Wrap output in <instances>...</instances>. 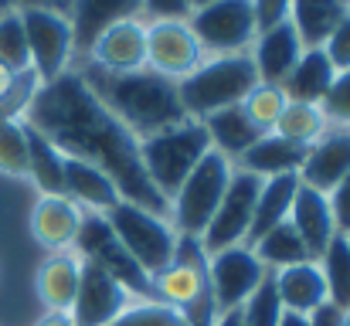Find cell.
<instances>
[{
  "instance_id": "52a82bcc",
  "label": "cell",
  "mask_w": 350,
  "mask_h": 326,
  "mask_svg": "<svg viewBox=\"0 0 350 326\" xmlns=\"http://www.w3.org/2000/svg\"><path fill=\"white\" fill-rule=\"evenodd\" d=\"M232 174H234V163L228 157H221L218 150H211L191 170V177L180 184V191L170 198V224L177 228V234L201 241L204 228L211 224V217H215L225 191H228Z\"/></svg>"
},
{
  "instance_id": "9f6ffc18",
  "label": "cell",
  "mask_w": 350,
  "mask_h": 326,
  "mask_svg": "<svg viewBox=\"0 0 350 326\" xmlns=\"http://www.w3.org/2000/svg\"><path fill=\"white\" fill-rule=\"evenodd\" d=\"M0 10H7V7H0Z\"/></svg>"
},
{
  "instance_id": "4316f807",
  "label": "cell",
  "mask_w": 350,
  "mask_h": 326,
  "mask_svg": "<svg viewBox=\"0 0 350 326\" xmlns=\"http://www.w3.org/2000/svg\"><path fill=\"white\" fill-rule=\"evenodd\" d=\"M344 14H347L344 0H293L289 24L299 34L303 48H323V41L334 34Z\"/></svg>"
},
{
  "instance_id": "83f0119b",
  "label": "cell",
  "mask_w": 350,
  "mask_h": 326,
  "mask_svg": "<svg viewBox=\"0 0 350 326\" xmlns=\"http://www.w3.org/2000/svg\"><path fill=\"white\" fill-rule=\"evenodd\" d=\"M204 129H208V139H211V150H218L221 157H228L232 163L241 160V153L262 136L252 119L241 112V106H232V109H221L215 116L204 119Z\"/></svg>"
},
{
  "instance_id": "7a4b0ae2",
  "label": "cell",
  "mask_w": 350,
  "mask_h": 326,
  "mask_svg": "<svg viewBox=\"0 0 350 326\" xmlns=\"http://www.w3.org/2000/svg\"><path fill=\"white\" fill-rule=\"evenodd\" d=\"M75 72L85 79L92 96L109 109L136 139H146V136L187 119V112L180 106L177 82H170V79H163L150 68L116 75V72H99L92 65H82Z\"/></svg>"
},
{
  "instance_id": "ac0fdd59",
  "label": "cell",
  "mask_w": 350,
  "mask_h": 326,
  "mask_svg": "<svg viewBox=\"0 0 350 326\" xmlns=\"http://www.w3.org/2000/svg\"><path fill=\"white\" fill-rule=\"evenodd\" d=\"M85 211L65 198V194H41L31 208V234L41 248L51 252H68L75 248V238L82 231Z\"/></svg>"
},
{
  "instance_id": "f1b7e54d",
  "label": "cell",
  "mask_w": 350,
  "mask_h": 326,
  "mask_svg": "<svg viewBox=\"0 0 350 326\" xmlns=\"http://www.w3.org/2000/svg\"><path fill=\"white\" fill-rule=\"evenodd\" d=\"M27 180L41 194H65V153L34 126H27Z\"/></svg>"
},
{
  "instance_id": "1f68e13d",
  "label": "cell",
  "mask_w": 350,
  "mask_h": 326,
  "mask_svg": "<svg viewBox=\"0 0 350 326\" xmlns=\"http://www.w3.org/2000/svg\"><path fill=\"white\" fill-rule=\"evenodd\" d=\"M317 262H320V272H323V282H327V299L347 313L350 310V241L344 234H337Z\"/></svg>"
},
{
  "instance_id": "8fae6325",
  "label": "cell",
  "mask_w": 350,
  "mask_h": 326,
  "mask_svg": "<svg viewBox=\"0 0 350 326\" xmlns=\"http://www.w3.org/2000/svg\"><path fill=\"white\" fill-rule=\"evenodd\" d=\"M269 275V269L258 262V255L248 245H232L208 255V289L215 299L218 316L241 310V303L258 289V282Z\"/></svg>"
},
{
  "instance_id": "44dd1931",
  "label": "cell",
  "mask_w": 350,
  "mask_h": 326,
  "mask_svg": "<svg viewBox=\"0 0 350 326\" xmlns=\"http://www.w3.org/2000/svg\"><path fill=\"white\" fill-rule=\"evenodd\" d=\"M289 224L296 228V234L306 245V252H310L313 262L337 238V224H334V215H330L327 194H320L313 187H303V184L296 191V201H293V211H289Z\"/></svg>"
},
{
  "instance_id": "d4e9b609",
  "label": "cell",
  "mask_w": 350,
  "mask_h": 326,
  "mask_svg": "<svg viewBox=\"0 0 350 326\" xmlns=\"http://www.w3.org/2000/svg\"><path fill=\"white\" fill-rule=\"evenodd\" d=\"M334 79H337V68L327 58V51L323 48H306L279 89H282V96L289 103H313V106H320L327 99Z\"/></svg>"
},
{
  "instance_id": "f907efd6",
  "label": "cell",
  "mask_w": 350,
  "mask_h": 326,
  "mask_svg": "<svg viewBox=\"0 0 350 326\" xmlns=\"http://www.w3.org/2000/svg\"><path fill=\"white\" fill-rule=\"evenodd\" d=\"M187 3H191V14H194V10H201V7H208V3H215V0H187Z\"/></svg>"
},
{
  "instance_id": "11a10c76",
  "label": "cell",
  "mask_w": 350,
  "mask_h": 326,
  "mask_svg": "<svg viewBox=\"0 0 350 326\" xmlns=\"http://www.w3.org/2000/svg\"><path fill=\"white\" fill-rule=\"evenodd\" d=\"M344 238H347V241H350V234H344Z\"/></svg>"
},
{
  "instance_id": "30bf717a",
  "label": "cell",
  "mask_w": 350,
  "mask_h": 326,
  "mask_svg": "<svg viewBox=\"0 0 350 326\" xmlns=\"http://www.w3.org/2000/svg\"><path fill=\"white\" fill-rule=\"evenodd\" d=\"M75 252L85 262H96L99 269H106L133 299H153V279L126 255V248L119 245V238L103 215H85L82 231L75 238Z\"/></svg>"
},
{
  "instance_id": "60d3db41",
  "label": "cell",
  "mask_w": 350,
  "mask_h": 326,
  "mask_svg": "<svg viewBox=\"0 0 350 326\" xmlns=\"http://www.w3.org/2000/svg\"><path fill=\"white\" fill-rule=\"evenodd\" d=\"M143 21H187L191 3L187 0H143Z\"/></svg>"
},
{
  "instance_id": "f546056e",
  "label": "cell",
  "mask_w": 350,
  "mask_h": 326,
  "mask_svg": "<svg viewBox=\"0 0 350 326\" xmlns=\"http://www.w3.org/2000/svg\"><path fill=\"white\" fill-rule=\"evenodd\" d=\"M248 248L258 255V262H262L269 272H279V269L310 262V252H306V245L299 241V234H296V228H293L289 221L275 224L272 231H265V234H262L255 245H248Z\"/></svg>"
},
{
  "instance_id": "c3c4849f",
  "label": "cell",
  "mask_w": 350,
  "mask_h": 326,
  "mask_svg": "<svg viewBox=\"0 0 350 326\" xmlns=\"http://www.w3.org/2000/svg\"><path fill=\"white\" fill-rule=\"evenodd\" d=\"M215 326H241V316H238V310H234V313H221Z\"/></svg>"
},
{
  "instance_id": "277c9868",
  "label": "cell",
  "mask_w": 350,
  "mask_h": 326,
  "mask_svg": "<svg viewBox=\"0 0 350 326\" xmlns=\"http://www.w3.org/2000/svg\"><path fill=\"white\" fill-rule=\"evenodd\" d=\"M211 153V139H208V129L204 122L198 119H184V122H174L146 139H139V160H143V170L146 177L153 180V187L170 201L180 184L191 177V170Z\"/></svg>"
},
{
  "instance_id": "8d00e7d4",
  "label": "cell",
  "mask_w": 350,
  "mask_h": 326,
  "mask_svg": "<svg viewBox=\"0 0 350 326\" xmlns=\"http://www.w3.org/2000/svg\"><path fill=\"white\" fill-rule=\"evenodd\" d=\"M282 303H279V293H275V282H272V272L258 282V289L241 303L238 316H241V326H279L282 320Z\"/></svg>"
},
{
  "instance_id": "484cf974",
  "label": "cell",
  "mask_w": 350,
  "mask_h": 326,
  "mask_svg": "<svg viewBox=\"0 0 350 326\" xmlns=\"http://www.w3.org/2000/svg\"><path fill=\"white\" fill-rule=\"evenodd\" d=\"M296 191H299V177L296 174H282V177L262 180V191H258V201H255V215H252V228H248L245 245H255L265 231H272L275 224L289 221Z\"/></svg>"
},
{
  "instance_id": "5b68a950",
  "label": "cell",
  "mask_w": 350,
  "mask_h": 326,
  "mask_svg": "<svg viewBox=\"0 0 350 326\" xmlns=\"http://www.w3.org/2000/svg\"><path fill=\"white\" fill-rule=\"evenodd\" d=\"M153 299L177 306L191 320V326L218 323V310L208 289V252L201 248L198 238L180 234L174 262L153 275Z\"/></svg>"
},
{
  "instance_id": "d590c367",
  "label": "cell",
  "mask_w": 350,
  "mask_h": 326,
  "mask_svg": "<svg viewBox=\"0 0 350 326\" xmlns=\"http://www.w3.org/2000/svg\"><path fill=\"white\" fill-rule=\"evenodd\" d=\"M113 326H191V320L177 306H167L160 299H133Z\"/></svg>"
},
{
  "instance_id": "e0dca14e",
  "label": "cell",
  "mask_w": 350,
  "mask_h": 326,
  "mask_svg": "<svg viewBox=\"0 0 350 326\" xmlns=\"http://www.w3.org/2000/svg\"><path fill=\"white\" fill-rule=\"evenodd\" d=\"M350 174V129L330 126L313 146H306V160L299 167V184L320 194H330Z\"/></svg>"
},
{
  "instance_id": "836d02e7",
  "label": "cell",
  "mask_w": 350,
  "mask_h": 326,
  "mask_svg": "<svg viewBox=\"0 0 350 326\" xmlns=\"http://www.w3.org/2000/svg\"><path fill=\"white\" fill-rule=\"evenodd\" d=\"M286 103H289V99L282 96L279 85L258 82V85L241 99V112L252 119V126H255L258 133H272L275 122H279V116H282V109H286Z\"/></svg>"
},
{
  "instance_id": "ab89813d",
  "label": "cell",
  "mask_w": 350,
  "mask_h": 326,
  "mask_svg": "<svg viewBox=\"0 0 350 326\" xmlns=\"http://www.w3.org/2000/svg\"><path fill=\"white\" fill-rule=\"evenodd\" d=\"M323 51H327V58L334 62L337 72H350V10L344 14V21L334 27V34L323 41Z\"/></svg>"
},
{
  "instance_id": "d6a6232c",
  "label": "cell",
  "mask_w": 350,
  "mask_h": 326,
  "mask_svg": "<svg viewBox=\"0 0 350 326\" xmlns=\"http://www.w3.org/2000/svg\"><path fill=\"white\" fill-rule=\"evenodd\" d=\"M0 68L10 75H27L31 72V51H27V34L21 24V10L7 7L0 10Z\"/></svg>"
},
{
  "instance_id": "cb8c5ba5",
  "label": "cell",
  "mask_w": 350,
  "mask_h": 326,
  "mask_svg": "<svg viewBox=\"0 0 350 326\" xmlns=\"http://www.w3.org/2000/svg\"><path fill=\"white\" fill-rule=\"evenodd\" d=\"M272 282H275V293H279V303L286 313L310 316L320 303H327V282H323L320 262H313V258L272 272Z\"/></svg>"
},
{
  "instance_id": "bcb514c9",
  "label": "cell",
  "mask_w": 350,
  "mask_h": 326,
  "mask_svg": "<svg viewBox=\"0 0 350 326\" xmlns=\"http://www.w3.org/2000/svg\"><path fill=\"white\" fill-rule=\"evenodd\" d=\"M0 7H17L21 10V7H62V3L58 0H0Z\"/></svg>"
},
{
  "instance_id": "9c48e42d",
  "label": "cell",
  "mask_w": 350,
  "mask_h": 326,
  "mask_svg": "<svg viewBox=\"0 0 350 326\" xmlns=\"http://www.w3.org/2000/svg\"><path fill=\"white\" fill-rule=\"evenodd\" d=\"M204 58H225V55H248V48L258 38L252 0H215L187 17Z\"/></svg>"
},
{
  "instance_id": "ffe728a7",
  "label": "cell",
  "mask_w": 350,
  "mask_h": 326,
  "mask_svg": "<svg viewBox=\"0 0 350 326\" xmlns=\"http://www.w3.org/2000/svg\"><path fill=\"white\" fill-rule=\"evenodd\" d=\"M79 282H82V255H79L75 248H68V252H51V255L38 265V275H34L38 299L44 303L48 313H72Z\"/></svg>"
},
{
  "instance_id": "d6986e66",
  "label": "cell",
  "mask_w": 350,
  "mask_h": 326,
  "mask_svg": "<svg viewBox=\"0 0 350 326\" xmlns=\"http://www.w3.org/2000/svg\"><path fill=\"white\" fill-rule=\"evenodd\" d=\"M303 51H306V48H303L299 34L293 31L289 21H282V24L269 27V31H258L255 44L248 48V58H252V65H255L258 82H265V85H282Z\"/></svg>"
},
{
  "instance_id": "681fc988",
  "label": "cell",
  "mask_w": 350,
  "mask_h": 326,
  "mask_svg": "<svg viewBox=\"0 0 350 326\" xmlns=\"http://www.w3.org/2000/svg\"><path fill=\"white\" fill-rule=\"evenodd\" d=\"M10 82H14V75H10L7 68H0V96H3V92L10 89Z\"/></svg>"
},
{
  "instance_id": "f6af8a7d",
  "label": "cell",
  "mask_w": 350,
  "mask_h": 326,
  "mask_svg": "<svg viewBox=\"0 0 350 326\" xmlns=\"http://www.w3.org/2000/svg\"><path fill=\"white\" fill-rule=\"evenodd\" d=\"M34 326H75V320H72L68 313H48V310H44V316Z\"/></svg>"
},
{
  "instance_id": "f35d334b",
  "label": "cell",
  "mask_w": 350,
  "mask_h": 326,
  "mask_svg": "<svg viewBox=\"0 0 350 326\" xmlns=\"http://www.w3.org/2000/svg\"><path fill=\"white\" fill-rule=\"evenodd\" d=\"M320 106L327 112L330 126H347L350 129V72H337V79H334V85H330V92Z\"/></svg>"
},
{
  "instance_id": "7c38bea8",
  "label": "cell",
  "mask_w": 350,
  "mask_h": 326,
  "mask_svg": "<svg viewBox=\"0 0 350 326\" xmlns=\"http://www.w3.org/2000/svg\"><path fill=\"white\" fill-rule=\"evenodd\" d=\"M258 191H262V180L255 174L234 167L232 180H228V191H225L218 211L211 217V224L201 234V248L208 255L211 252H221V248H232V245H245L248 228H252V215H255Z\"/></svg>"
},
{
  "instance_id": "3957f363",
  "label": "cell",
  "mask_w": 350,
  "mask_h": 326,
  "mask_svg": "<svg viewBox=\"0 0 350 326\" xmlns=\"http://www.w3.org/2000/svg\"><path fill=\"white\" fill-rule=\"evenodd\" d=\"M258 85L255 65L248 55H225V58H204L187 79L177 82L180 106L187 119L204 122L208 116L221 109L241 106V99Z\"/></svg>"
},
{
  "instance_id": "7402d4cb",
  "label": "cell",
  "mask_w": 350,
  "mask_h": 326,
  "mask_svg": "<svg viewBox=\"0 0 350 326\" xmlns=\"http://www.w3.org/2000/svg\"><path fill=\"white\" fill-rule=\"evenodd\" d=\"M65 198H72L85 215H109L122 201L119 187L106 170L75 157H65Z\"/></svg>"
},
{
  "instance_id": "603a6c76",
  "label": "cell",
  "mask_w": 350,
  "mask_h": 326,
  "mask_svg": "<svg viewBox=\"0 0 350 326\" xmlns=\"http://www.w3.org/2000/svg\"><path fill=\"white\" fill-rule=\"evenodd\" d=\"M303 160H306V146L289 143V139H282L279 133H262V136L241 153V160H238L234 167L255 174L258 180H269V177H282V174H299Z\"/></svg>"
},
{
  "instance_id": "2e32d148",
  "label": "cell",
  "mask_w": 350,
  "mask_h": 326,
  "mask_svg": "<svg viewBox=\"0 0 350 326\" xmlns=\"http://www.w3.org/2000/svg\"><path fill=\"white\" fill-rule=\"evenodd\" d=\"M82 65H92L99 72H116V75L146 68V21L129 17V21L113 24L109 31H103Z\"/></svg>"
},
{
  "instance_id": "9a60e30c",
  "label": "cell",
  "mask_w": 350,
  "mask_h": 326,
  "mask_svg": "<svg viewBox=\"0 0 350 326\" xmlns=\"http://www.w3.org/2000/svg\"><path fill=\"white\" fill-rule=\"evenodd\" d=\"M65 14L72 24V48H75V68H79L103 31L143 14V0H68Z\"/></svg>"
},
{
  "instance_id": "ba28073f",
  "label": "cell",
  "mask_w": 350,
  "mask_h": 326,
  "mask_svg": "<svg viewBox=\"0 0 350 326\" xmlns=\"http://www.w3.org/2000/svg\"><path fill=\"white\" fill-rule=\"evenodd\" d=\"M21 24L27 34L31 72L38 75L41 85H48L75 68L72 24L62 7H21Z\"/></svg>"
},
{
  "instance_id": "e575fe53",
  "label": "cell",
  "mask_w": 350,
  "mask_h": 326,
  "mask_svg": "<svg viewBox=\"0 0 350 326\" xmlns=\"http://www.w3.org/2000/svg\"><path fill=\"white\" fill-rule=\"evenodd\" d=\"M0 174L27 177V122L24 119L0 122Z\"/></svg>"
},
{
  "instance_id": "8992f818",
  "label": "cell",
  "mask_w": 350,
  "mask_h": 326,
  "mask_svg": "<svg viewBox=\"0 0 350 326\" xmlns=\"http://www.w3.org/2000/svg\"><path fill=\"white\" fill-rule=\"evenodd\" d=\"M109 221L113 234L119 238V245L126 248V255L153 279L157 272H163L174 255H177V228L170 224V217H160L139 204H129V201H119L109 215H103Z\"/></svg>"
},
{
  "instance_id": "74e56055",
  "label": "cell",
  "mask_w": 350,
  "mask_h": 326,
  "mask_svg": "<svg viewBox=\"0 0 350 326\" xmlns=\"http://www.w3.org/2000/svg\"><path fill=\"white\" fill-rule=\"evenodd\" d=\"M38 89H41V82H38L34 72L14 75L10 89L0 96V122H7V119H24V112L31 106V99L38 96Z\"/></svg>"
},
{
  "instance_id": "6da1fadb",
  "label": "cell",
  "mask_w": 350,
  "mask_h": 326,
  "mask_svg": "<svg viewBox=\"0 0 350 326\" xmlns=\"http://www.w3.org/2000/svg\"><path fill=\"white\" fill-rule=\"evenodd\" d=\"M24 122L44 133L65 157L106 170L122 201L170 217V201L153 187V180L143 170L139 139L92 96V89L75 68L38 89L24 112Z\"/></svg>"
},
{
  "instance_id": "4dcf8cb0",
  "label": "cell",
  "mask_w": 350,
  "mask_h": 326,
  "mask_svg": "<svg viewBox=\"0 0 350 326\" xmlns=\"http://www.w3.org/2000/svg\"><path fill=\"white\" fill-rule=\"evenodd\" d=\"M330 129V119L323 106H313V103H286L279 122L272 133H279L282 139L289 143H299V146H313L323 133Z\"/></svg>"
},
{
  "instance_id": "7dc6e473",
  "label": "cell",
  "mask_w": 350,
  "mask_h": 326,
  "mask_svg": "<svg viewBox=\"0 0 350 326\" xmlns=\"http://www.w3.org/2000/svg\"><path fill=\"white\" fill-rule=\"evenodd\" d=\"M279 326H310V323H306V316H299V313H282Z\"/></svg>"
},
{
  "instance_id": "5bb4252c",
  "label": "cell",
  "mask_w": 350,
  "mask_h": 326,
  "mask_svg": "<svg viewBox=\"0 0 350 326\" xmlns=\"http://www.w3.org/2000/svg\"><path fill=\"white\" fill-rule=\"evenodd\" d=\"M129 303H133V296L106 269L82 258V282H79V293H75V303L68 313L75 326H113V320Z\"/></svg>"
},
{
  "instance_id": "7bdbcfd3",
  "label": "cell",
  "mask_w": 350,
  "mask_h": 326,
  "mask_svg": "<svg viewBox=\"0 0 350 326\" xmlns=\"http://www.w3.org/2000/svg\"><path fill=\"white\" fill-rule=\"evenodd\" d=\"M289 7H293V0H252L258 31H269V27L289 21Z\"/></svg>"
},
{
  "instance_id": "f5cc1de1",
  "label": "cell",
  "mask_w": 350,
  "mask_h": 326,
  "mask_svg": "<svg viewBox=\"0 0 350 326\" xmlns=\"http://www.w3.org/2000/svg\"><path fill=\"white\" fill-rule=\"evenodd\" d=\"M344 7H347V10H350V0H344Z\"/></svg>"
},
{
  "instance_id": "ee69618b",
  "label": "cell",
  "mask_w": 350,
  "mask_h": 326,
  "mask_svg": "<svg viewBox=\"0 0 350 326\" xmlns=\"http://www.w3.org/2000/svg\"><path fill=\"white\" fill-rule=\"evenodd\" d=\"M306 323L310 326H344V310L327 299V303H320V306L306 316Z\"/></svg>"
},
{
  "instance_id": "4fadbf2b",
  "label": "cell",
  "mask_w": 350,
  "mask_h": 326,
  "mask_svg": "<svg viewBox=\"0 0 350 326\" xmlns=\"http://www.w3.org/2000/svg\"><path fill=\"white\" fill-rule=\"evenodd\" d=\"M204 62V51L187 21H146V68L180 82Z\"/></svg>"
},
{
  "instance_id": "db71d44e",
  "label": "cell",
  "mask_w": 350,
  "mask_h": 326,
  "mask_svg": "<svg viewBox=\"0 0 350 326\" xmlns=\"http://www.w3.org/2000/svg\"><path fill=\"white\" fill-rule=\"evenodd\" d=\"M58 3H62V7H65V3H68V0H58Z\"/></svg>"
},
{
  "instance_id": "b9f144b4",
  "label": "cell",
  "mask_w": 350,
  "mask_h": 326,
  "mask_svg": "<svg viewBox=\"0 0 350 326\" xmlns=\"http://www.w3.org/2000/svg\"><path fill=\"white\" fill-rule=\"evenodd\" d=\"M330 201V215H334V224H337V234H350V174L327 194Z\"/></svg>"
},
{
  "instance_id": "816d5d0a",
  "label": "cell",
  "mask_w": 350,
  "mask_h": 326,
  "mask_svg": "<svg viewBox=\"0 0 350 326\" xmlns=\"http://www.w3.org/2000/svg\"><path fill=\"white\" fill-rule=\"evenodd\" d=\"M344 326H350V310H347V313H344Z\"/></svg>"
}]
</instances>
